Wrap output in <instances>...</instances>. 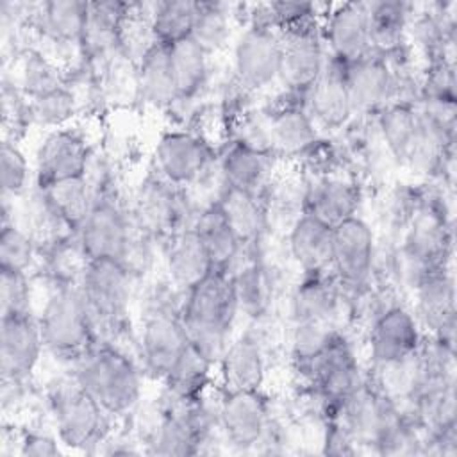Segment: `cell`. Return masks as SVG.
Here are the masks:
<instances>
[{
	"instance_id": "obj_22",
	"label": "cell",
	"mask_w": 457,
	"mask_h": 457,
	"mask_svg": "<svg viewBox=\"0 0 457 457\" xmlns=\"http://www.w3.org/2000/svg\"><path fill=\"white\" fill-rule=\"evenodd\" d=\"M166 266L171 282L186 293L214 271V264L193 228L179 230L171 236L166 252Z\"/></svg>"
},
{
	"instance_id": "obj_28",
	"label": "cell",
	"mask_w": 457,
	"mask_h": 457,
	"mask_svg": "<svg viewBox=\"0 0 457 457\" xmlns=\"http://www.w3.org/2000/svg\"><path fill=\"white\" fill-rule=\"evenodd\" d=\"M271 152L282 155H298L309 150L316 141V127L311 114L302 107L287 105L268 118Z\"/></svg>"
},
{
	"instance_id": "obj_42",
	"label": "cell",
	"mask_w": 457,
	"mask_h": 457,
	"mask_svg": "<svg viewBox=\"0 0 457 457\" xmlns=\"http://www.w3.org/2000/svg\"><path fill=\"white\" fill-rule=\"evenodd\" d=\"M0 312L2 318L30 314V286L27 271L0 268Z\"/></svg>"
},
{
	"instance_id": "obj_34",
	"label": "cell",
	"mask_w": 457,
	"mask_h": 457,
	"mask_svg": "<svg viewBox=\"0 0 457 457\" xmlns=\"http://www.w3.org/2000/svg\"><path fill=\"white\" fill-rule=\"evenodd\" d=\"M212 361L196 350L191 343L164 378L170 396L175 402H196L209 382V370Z\"/></svg>"
},
{
	"instance_id": "obj_33",
	"label": "cell",
	"mask_w": 457,
	"mask_h": 457,
	"mask_svg": "<svg viewBox=\"0 0 457 457\" xmlns=\"http://www.w3.org/2000/svg\"><path fill=\"white\" fill-rule=\"evenodd\" d=\"M170 66L179 98H191L205 84L209 61L207 52L191 37L168 46Z\"/></svg>"
},
{
	"instance_id": "obj_46",
	"label": "cell",
	"mask_w": 457,
	"mask_h": 457,
	"mask_svg": "<svg viewBox=\"0 0 457 457\" xmlns=\"http://www.w3.org/2000/svg\"><path fill=\"white\" fill-rule=\"evenodd\" d=\"M20 453L25 457H54L61 453V448L57 439L46 434L29 432L20 443Z\"/></svg>"
},
{
	"instance_id": "obj_7",
	"label": "cell",
	"mask_w": 457,
	"mask_h": 457,
	"mask_svg": "<svg viewBox=\"0 0 457 457\" xmlns=\"http://www.w3.org/2000/svg\"><path fill=\"white\" fill-rule=\"evenodd\" d=\"M375 257V239L370 225L352 216L332 227V262L339 284L361 287L370 278Z\"/></svg>"
},
{
	"instance_id": "obj_14",
	"label": "cell",
	"mask_w": 457,
	"mask_h": 457,
	"mask_svg": "<svg viewBox=\"0 0 457 457\" xmlns=\"http://www.w3.org/2000/svg\"><path fill=\"white\" fill-rule=\"evenodd\" d=\"M227 441L237 448L257 445L268 427V407L257 391H227L218 411Z\"/></svg>"
},
{
	"instance_id": "obj_19",
	"label": "cell",
	"mask_w": 457,
	"mask_h": 457,
	"mask_svg": "<svg viewBox=\"0 0 457 457\" xmlns=\"http://www.w3.org/2000/svg\"><path fill=\"white\" fill-rule=\"evenodd\" d=\"M346 84L353 111H373L386 105L395 89V79L378 55H364L362 59L346 64Z\"/></svg>"
},
{
	"instance_id": "obj_17",
	"label": "cell",
	"mask_w": 457,
	"mask_h": 457,
	"mask_svg": "<svg viewBox=\"0 0 457 457\" xmlns=\"http://www.w3.org/2000/svg\"><path fill=\"white\" fill-rule=\"evenodd\" d=\"M320 391L332 402L343 403L359 387V364L345 339L334 336L309 366Z\"/></svg>"
},
{
	"instance_id": "obj_25",
	"label": "cell",
	"mask_w": 457,
	"mask_h": 457,
	"mask_svg": "<svg viewBox=\"0 0 457 457\" xmlns=\"http://www.w3.org/2000/svg\"><path fill=\"white\" fill-rule=\"evenodd\" d=\"M137 87L143 100L155 107H166L179 100L166 45L152 41L145 48L137 66Z\"/></svg>"
},
{
	"instance_id": "obj_27",
	"label": "cell",
	"mask_w": 457,
	"mask_h": 457,
	"mask_svg": "<svg viewBox=\"0 0 457 457\" xmlns=\"http://www.w3.org/2000/svg\"><path fill=\"white\" fill-rule=\"evenodd\" d=\"M41 189L43 202L59 223L71 230H79L95 204L86 175L57 180Z\"/></svg>"
},
{
	"instance_id": "obj_40",
	"label": "cell",
	"mask_w": 457,
	"mask_h": 457,
	"mask_svg": "<svg viewBox=\"0 0 457 457\" xmlns=\"http://www.w3.org/2000/svg\"><path fill=\"white\" fill-rule=\"evenodd\" d=\"M75 114V96L64 87L30 98L29 116L43 127L61 129Z\"/></svg>"
},
{
	"instance_id": "obj_39",
	"label": "cell",
	"mask_w": 457,
	"mask_h": 457,
	"mask_svg": "<svg viewBox=\"0 0 457 457\" xmlns=\"http://www.w3.org/2000/svg\"><path fill=\"white\" fill-rule=\"evenodd\" d=\"M228 36L230 23L225 7L214 2H196V16L189 37L211 54L223 48Z\"/></svg>"
},
{
	"instance_id": "obj_21",
	"label": "cell",
	"mask_w": 457,
	"mask_h": 457,
	"mask_svg": "<svg viewBox=\"0 0 457 457\" xmlns=\"http://www.w3.org/2000/svg\"><path fill=\"white\" fill-rule=\"evenodd\" d=\"M180 211V198L171 182L161 177L141 184L136 198V216L143 230L155 236H173L182 216Z\"/></svg>"
},
{
	"instance_id": "obj_20",
	"label": "cell",
	"mask_w": 457,
	"mask_h": 457,
	"mask_svg": "<svg viewBox=\"0 0 457 457\" xmlns=\"http://www.w3.org/2000/svg\"><path fill=\"white\" fill-rule=\"evenodd\" d=\"M418 318L441 341L452 337L455 321V291L453 282L443 271L423 275L416 289Z\"/></svg>"
},
{
	"instance_id": "obj_5",
	"label": "cell",
	"mask_w": 457,
	"mask_h": 457,
	"mask_svg": "<svg viewBox=\"0 0 457 457\" xmlns=\"http://www.w3.org/2000/svg\"><path fill=\"white\" fill-rule=\"evenodd\" d=\"M80 291L95 328L116 327L123 321L130 302V270L114 259L86 261Z\"/></svg>"
},
{
	"instance_id": "obj_45",
	"label": "cell",
	"mask_w": 457,
	"mask_h": 457,
	"mask_svg": "<svg viewBox=\"0 0 457 457\" xmlns=\"http://www.w3.org/2000/svg\"><path fill=\"white\" fill-rule=\"evenodd\" d=\"M59 70L41 54H30L25 57L23 71H21V87L23 91L34 98L61 87Z\"/></svg>"
},
{
	"instance_id": "obj_36",
	"label": "cell",
	"mask_w": 457,
	"mask_h": 457,
	"mask_svg": "<svg viewBox=\"0 0 457 457\" xmlns=\"http://www.w3.org/2000/svg\"><path fill=\"white\" fill-rule=\"evenodd\" d=\"M196 16V2L177 0L159 2L150 14V32L154 41L161 45H173L191 36Z\"/></svg>"
},
{
	"instance_id": "obj_26",
	"label": "cell",
	"mask_w": 457,
	"mask_h": 457,
	"mask_svg": "<svg viewBox=\"0 0 457 457\" xmlns=\"http://www.w3.org/2000/svg\"><path fill=\"white\" fill-rule=\"evenodd\" d=\"M359 191L343 179H323L305 193L307 214L316 216L330 227L357 216Z\"/></svg>"
},
{
	"instance_id": "obj_6",
	"label": "cell",
	"mask_w": 457,
	"mask_h": 457,
	"mask_svg": "<svg viewBox=\"0 0 457 457\" xmlns=\"http://www.w3.org/2000/svg\"><path fill=\"white\" fill-rule=\"evenodd\" d=\"M130 243V227L123 211L111 200L95 202L79 228V248L86 261L114 259L125 262Z\"/></svg>"
},
{
	"instance_id": "obj_18",
	"label": "cell",
	"mask_w": 457,
	"mask_h": 457,
	"mask_svg": "<svg viewBox=\"0 0 457 457\" xmlns=\"http://www.w3.org/2000/svg\"><path fill=\"white\" fill-rule=\"evenodd\" d=\"M309 107L312 120L321 125L336 129L346 123L353 112L348 84H346V64L330 59L325 62L320 77L309 89Z\"/></svg>"
},
{
	"instance_id": "obj_41",
	"label": "cell",
	"mask_w": 457,
	"mask_h": 457,
	"mask_svg": "<svg viewBox=\"0 0 457 457\" xmlns=\"http://www.w3.org/2000/svg\"><path fill=\"white\" fill-rule=\"evenodd\" d=\"M34 259L32 237L14 223H4L0 232V268L27 271Z\"/></svg>"
},
{
	"instance_id": "obj_15",
	"label": "cell",
	"mask_w": 457,
	"mask_h": 457,
	"mask_svg": "<svg viewBox=\"0 0 457 457\" xmlns=\"http://www.w3.org/2000/svg\"><path fill=\"white\" fill-rule=\"evenodd\" d=\"M89 150L86 141L66 129L50 132L36 154L39 186L57 180L84 177L87 170Z\"/></svg>"
},
{
	"instance_id": "obj_31",
	"label": "cell",
	"mask_w": 457,
	"mask_h": 457,
	"mask_svg": "<svg viewBox=\"0 0 457 457\" xmlns=\"http://www.w3.org/2000/svg\"><path fill=\"white\" fill-rule=\"evenodd\" d=\"M378 125L382 137L395 159L409 164L421 134L420 112L405 104H393L384 107Z\"/></svg>"
},
{
	"instance_id": "obj_4",
	"label": "cell",
	"mask_w": 457,
	"mask_h": 457,
	"mask_svg": "<svg viewBox=\"0 0 457 457\" xmlns=\"http://www.w3.org/2000/svg\"><path fill=\"white\" fill-rule=\"evenodd\" d=\"M50 405L59 441L70 448L96 445L105 428L107 411L77 382L59 380L50 393Z\"/></svg>"
},
{
	"instance_id": "obj_44",
	"label": "cell",
	"mask_w": 457,
	"mask_h": 457,
	"mask_svg": "<svg viewBox=\"0 0 457 457\" xmlns=\"http://www.w3.org/2000/svg\"><path fill=\"white\" fill-rule=\"evenodd\" d=\"M234 289L237 298V307L245 309L250 316H257L264 311L268 303V284L262 271L257 266L245 268L241 273L234 275Z\"/></svg>"
},
{
	"instance_id": "obj_8",
	"label": "cell",
	"mask_w": 457,
	"mask_h": 457,
	"mask_svg": "<svg viewBox=\"0 0 457 457\" xmlns=\"http://www.w3.org/2000/svg\"><path fill=\"white\" fill-rule=\"evenodd\" d=\"M280 57V36L271 27L253 23L234 46L236 77L248 89H262L278 79Z\"/></svg>"
},
{
	"instance_id": "obj_16",
	"label": "cell",
	"mask_w": 457,
	"mask_h": 457,
	"mask_svg": "<svg viewBox=\"0 0 457 457\" xmlns=\"http://www.w3.org/2000/svg\"><path fill=\"white\" fill-rule=\"evenodd\" d=\"M332 57L352 64L371 52L368 4L348 2L336 7L327 25Z\"/></svg>"
},
{
	"instance_id": "obj_12",
	"label": "cell",
	"mask_w": 457,
	"mask_h": 457,
	"mask_svg": "<svg viewBox=\"0 0 457 457\" xmlns=\"http://www.w3.org/2000/svg\"><path fill=\"white\" fill-rule=\"evenodd\" d=\"M209 159L211 150L205 141L184 130L162 134L155 146L157 170L173 186L195 182L205 171Z\"/></svg>"
},
{
	"instance_id": "obj_10",
	"label": "cell",
	"mask_w": 457,
	"mask_h": 457,
	"mask_svg": "<svg viewBox=\"0 0 457 457\" xmlns=\"http://www.w3.org/2000/svg\"><path fill=\"white\" fill-rule=\"evenodd\" d=\"M189 341L180 316L168 311L152 312L143 325L141 355L146 371L155 378H166Z\"/></svg>"
},
{
	"instance_id": "obj_3",
	"label": "cell",
	"mask_w": 457,
	"mask_h": 457,
	"mask_svg": "<svg viewBox=\"0 0 457 457\" xmlns=\"http://www.w3.org/2000/svg\"><path fill=\"white\" fill-rule=\"evenodd\" d=\"M45 346L61 357H82L93 343L95 323L80 289L62 286L46 300L37 320Z\"/></svg>"
},
{
	"instance_id": "obj_37",
	"label": "cell",
	"mask_w": 457,
	"mask_h": 457,
	"mask_svg": "<svg viewBox=\"0 0 457 457\" xmlns=\"http://www.w3.org/2000/svg\"><path fill=\"white\" fill-rule=\"evenodd\" d=\"M89 4L80 0H54L43 4V29L59 41L73 43L84 39Z\"/></svg>"
},
{
	"instance_id": "obj_43",
	"label": "cell",
	"mask_w": 457,
	"mask_h": 457,
	"mask_svg": "<svg viewBox=\"0 0 457 457\" xmlns=\"http://www.w3.org/2000/svg\"><path fill=\"white\" fill-rule=\"evenodd\" d=\"M29 162L25 154L12 143L4 141L0 146V180L4 196H18L27 189Z\"/></svg>"
},
{
	"instance_id": "obj_9",
	"label": "cell",
	"mask_w": 457,
	"mask_h": 457,
	"mask_svg": "<svg viewBox=\"0 0 457 457\" xmlns=\"http://www.w3.org/2000/svg\"><path fill=\"white\" fill-rule=\"evenodd\" d=\"M39 321L30 314L4 316L0 327V371L4 380L20 382L39 362L43 350Z\"/></svg>"
},
{
	"instance_id": "obj_29",
	"label": "cell",
	"mask_w": 457,
	"mask_h": 457,
	"mask_svg": "<svg viewBox=\"0 0 457 457\" xmlns=\"http://www.w3.org/2000/svg\"><path fill=\"white\" fill-rule=\"evenodd\" d=\"M336 287L321 273H305L298 284L291 312L296 325H330L336 312Z\"/></svg>"
},
{
	"instance_id": "obj_23",
	"label": "cell",
	"mask_w": 457,
	"mask_h": 457,
	"mask_svg": "<svg viewBox=\"0 0 457 457\" xmlns=\"http://www.w3.org/2000/svg\"><path fill=\"white\" fill-rule=\"evenodd\" d=\"M289 250L305 273H323L332 262V227L312 214H302L291 227Z\"/></svg>"
},
{
	"instance_id": "obj_38",
	"label": "cell",
	"mask_w": 457,
	"mask_h": 457,
	"mask_svg": "<svg viewBox=\"0 0 457 457\" xmlns=\"http://www.w3.org/2000/svg\"><path fill=\"white\" fill-rule=\"evenodd\" d=\"M371 48L387 52L402 43L407 25V5L403 2L368 4Z\"/></svg>"
},
{
	"instance_id": "obj_2",
	"label": "cell",
	"mask_w": 457,
	"mask_h": 457,
	"mask_svg": "<svg viewBox=\"0 0 457 457\" xmlns=\"http://www.w3.org/2000/svg\"><path fill=\"white\" fill-rule=\"evenodd\" d=\"M75 378L107 414H121L132 409L141 396L137 366L111 346H93L79 357Z\"/></svg>"
},
{
	"instance_id": "obj_32",
	"label": "cell",
	"mask_w": 457,
	"mask_h": 457,
	"mask_svg": "<svg viewBox=\"0 0 457 457\" xmlns=\"http://www.w3.org/2000/svg\"><path fill=\"white\" fill-rule=\"evenodd\" d=\"M218 204L239 245H250L261 236L266 214L255 193L225 186Z\"/></svg>"
},
{
	"instance_id": "obj_30",
	"label": "cell",
	"mask_w": 457,
	"mask_h": 457,
	"mask_svg": "<svg viewBox=\"0 0 457 457\" xmlns=\"http://www.w3.org/2000/svg\"><path fill=\"white\" fill-rule=\"evenodd\" d=\"M193 230L196 232L202 245L205 246V250L214 264V270L228 271L241 245H239L234 230L230 228L218 202L211 204L209 207H205L202 211Z\"/></svg>"
},
{
	"instance_id": "obj_35",
	"label": "cell",
	"mask_w": 457,
	"mask_h": 457,
	"mask_svg": "<svg viewBox=\"0 0 457 457\" xmlns=\"http://www.w3.org/2000/svg\"><path fill=\"white\" fill-rule=\"evenodd\" d=\"M268 170V154L257 152L241 143H232L221 159L225 186L255 193Z\"/></svg>"
},
{
	"instance_id": "obj_1",
	"label": "cell",
	"mask_w": 457,
	"mask_h": 457,
	"mask_svg": "<svg viewBox=\"0 0 457 457\" xmlns=\"http://www.w3.org/2000/svg\"><path fill=\"white\" fill-rule=\"evenodd\" d=\"M237 309L234 278L214 270L204 282L187 291L180 320L187 341L212 362L227 346V334Z\"/></svg>"
},
{
	"instance_id": "obj_24",
	"label": "cell",
	"mask_w": 457,
	"mask_h": 457,
	"mask_svg": "<svg viewBox=\"0 0 457 457\" xmlns=\"http://www.w3.org/2000/svg\"><path fill=\"white\" fill-rule=\"evenodd\" d=\"M220 364L227 391H257L264 380V357L259 343L250 336L227 345Z\"/></svg>"
},
{
	"instance_id": "obj_13",
	"label": "cell",
	"mask_w": 457,
	"mask_h": 457,
	"mask_svg": "<svg viewBox=\"0 0 457 457\" xmlns=\"http://www.w3.org/2000/svg\"><path fill=\"white\" fill-rule=\"evenodd\" d=\"M420 328L416 318L402 309H387L370 334V353L375 364L386 368L411 361L420 348Z\"/></svg>"
},
{
	"instance_id": "obj_11",
	"label": "cell",
	"mask_w": 457,
	"mask_h": 457,
	"mask_svg": "<svg viewBox=\"0 0 457 457\" xmlns=\"http://www.w3.org/2000/svg\"><path fill=\"white\" fill-rule=\"evenodd\" d=\"M284 32L278 79L291 91H309L325 66L320 36L311 23Z\"/></svg>"
}]
</instances>
